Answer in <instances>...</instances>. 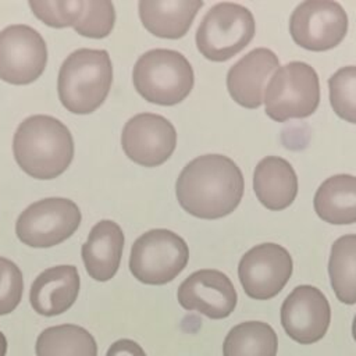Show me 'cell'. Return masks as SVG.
Listing matches in <instances>:
<instances>
[{
  "mask_svg": "<svg viewBox=\"0 0 356 356\" xmlns=\"http://www.w3.org/2000/svg\"><path fill=\"white\" fill-rule=\"evenodd\" d=\"M243 188L242 171L234 160L222 154H203L182 168L175 193L186 213L203 220H216L238 207Z\"/></svg>",
  "mask_w": 356,
  "mask_h": 356,
  "instance_id": "cell-1",
  "label": "cell"
},
{
  "mask_svg": "<svg viewBox=\"0 0 356 356\" xmlns=\"http://www.w3.org/2000/svg\"><path fill=\"white\" fill-rule=\"evenodd\" d=\"M13 153L28 175L53 179L70 167L74 159V139L60 120L36 114L18 125L13 138Z\"/></svg>",
  "mask_w": 356,
  "mask_h": 356,
  "instance_id": "cell-2",
  "label": "cell"
},
{
  "mask_svg": "<svg viewBox=\"0 0 356 356\" xmlns=\"http://www.w3.org/2000/svg\"><path fill=\"white\" fill-rule=\"evenodd\" d=\"M113 83V64L103 49H78L61 64L57 92L74 114H90L106 100Z\"/></svg>",
  "mask_w": 356,
  "mask_h": 356,
  "instance_id": "cell-3",
  "label": "cell"
},
{
  "mask_svg": "<svg viewBox=\"0 0 356 356\" xmlns=\"http://www.w3.org/2000/svg\"><path fill=\"white\" fill-rule=\"evenodd\" d=\"M132 82L145 100L160 106H174L191 93L195 76L192 65L182 53L153 49L136 60Z\"/></svg>",
  "mask_w": 356,
  "mask_h": 356,
  "instance_id": "cell-4",
  "label": "cell"
},
{
  "mask_svg": "<svg viewBox=\"0 0 356 356\" xmlns=\"http://www.w3.org/2000/svg\"><path fill=\"white\" fill-rule=\"evenodd\" d=\"M318 103V75L303 61H291L280 67L266 86V114L278 122L309 117Z\"/></svg>",
  "mask_w": 356,
  "mask_h": 356,
  "instance_id": "cell-5",
  "label": "cell"
},
{
  "mask_svg": "<svg viewBox=\"0 0 356 356\" xmlns=\"http://www.w3.org/2000/svg\"><path fill=\"white\" fill-rule=\"evenodd\" d=\"M254 31L249 8L238 3H217L204 14L196 31V46L207 60L227 61L250 43Z\"/></svg>",
  "mask_w": 356,
  "mask_h": 356,
  "instance_id": "cell-6",
  "label": "cell"
},
{
  "mask_svg": "<svg viewBox=\"0 0 356 356\" xmlns=\"http://www.w3.org/2000/svg\"><path fill=\"white\" fill-rule=\"evenodd\" d=\"M188 259V245L178 234L156 228L142 234L134 242L129 270L143 284L164 285L184 271Z\"/></svg>",
  "mask_w": 356,
  "mask_h": 356,
  "instance_id": "cell-7",
  "label": "cell"
},
{
  "mask_svg": "<svg viewBox=\"0 0 356 356\" xmlns=\"http://www.w3.org/2000/svg\"><path fill=\"white\" fill-rule=\"evenodd\" d=\"M82 220L79 207L65 197H46L29 204L15 222L18 239L31 248H51L68 239Z\"/></svg>",
  "mask_w": 356,
  "mask_h": 356,
  "instance_id": "cell-8",
  "label": "cell"
},
{
  "mask_svg": "<svg viewBox=\"0 0 356 356\" xmlns=\"http://www.w3.org/2000/svg\"><path fill=\"white\" fill-rule=\"evenodd\" d=\"M346 31L345 10L331 0H306L296 6L289 19L293 42L312 51H324L338 46Z\"/></svg>",
  "mask_w": 356,
  "mask_h": 356,
  "instance_id": "cell-9",
  "label": "cell"
},
{
  "mask_svg": "<svg viewBox=\"0 0 356 356\" xmlns=\"http://www.w3.org/2000/svg\"><path fill=\"white\" fill-rule=\"evenodd\" d=\"M46 64V42L36 29L15 24L0 32V79L28 85L43 74Z\"/></svg>",
  "mask_w": 356,
  "mask_h": 356,
  "instance_id": "cell-10",
  "label": "cell"
},
{
  "mask_svg": "<svg viewBox=\"0 0 356 356\" xmlns=\"http://www.w3.org/2000/svg\"><path fill=\"white\" fill-rule=\"evenodd\" d=\"M292 274L289 252L277 243H260L249 249L238 266V277L245 293L257 300L278 295Z\"/></svg>",
  "mask_w": 356,
  "mask_h": 356,
  "instance_id": "cell-11",
  "label": "cell"
},
{
  "mask_svg": "<svg viewBox=\"0 0 356 356\" xmlns=\"http://www.w3.org/2000/svg\"><path fill=\"white\" fill-rule=\"evenodd\" d=\"M124 153L143 167H157L167 161L177 146V131L163 115L140 113L129 118L121 134Z\"/></svg>",
  "mask_w": 356,
  "mask_h": 356,
  "instance_id": "cell-12",
  "label": "cell"
},
{
  "mask_svg": "<svg viewBox=\"0 0 356 356\" xmlns=\"http://www.w3.org/2000/svg\"><path fill=\"white\" fill-rule=\"evenodd\" d=\"M330 321V303L325 295L312 285L296 286L281 306V324L285 332L302 345L320 341Z\"/></svg>",
  "mask_w": 356,
  "mask_h": 356,
  "instance_id": "cell-13",
  "label": "cell"
},
{
  "mask_svg": "<svg viewBox=\"0 0 356 356\" xmlns=\"http://www.w3.org/2000/svg\"><path fill=\"white\" fill-rule=\"evenodd\" d=\"M177 298L189 310L220 320L228 317L236 306V291L231 280L218 270H199L179 285Z\"/></svg>",
  "mask_w": 356,
  "mask_h": 356,
  "instance_id": "cell-14",
  "label": "cell"
},
{
  "mask_svg": "<svg viewBox=\"0 0 356 356\" xmlns=\"http://www.w3.org/2000/svg\"><path fill=\"white\" fill-rule=\"evenodd\" d=\"M280 60L274 51L257 47L236 61L227 74V89L231 97L242 107L257 108L263 103V89Z\"/></svg>",
  "mask_w": 356,
  "mask_h": 356,
  "instance_id": "cell-15",
  "label": "cell"
},
{
  "mask_svg": "<svg viewBox=\"0 0 356 356\" xmlns=\"http://www.w3.org/2000/svg\"><path fill=\"white\" fill-rule=\"evenodd\" d=\"M79 274L75 266L61 264L42 271L32 282L29 300L33 310L46 317L67 312L79 293Z\"/></svg>",
  "mask_w": 356,
  "mask_h": 356,
  "instance_id": "cell-16",
  "label": "cell"
},
{
  "mask_svg": "<svg viewBox=\"0 0 356 356\" xmlns=\"http://www.w3.org/2000/svg\"><path fill=\"white\" fill-rule=\"evenodd\" d=\"M124 234L111 220H102L93 225L82 245V260L90 278L106 282L111 280L121 261Z\"/></svg>",
  "mask_w": 356,
  "mask_h": 356,
  "instance_id": "cell-17",
  "label": "cell"
},
{
  "mask_svg": "<svg viewBox=\"0 0 356 356\" xmlns=\"http://www.w3.org/2000/svg\"><path fill=\"white\" fill-rule=\"evenodd\" d=\"M202 0H140L139 17L143 26L154 36L179 39L189 31Z\"/></svg>",
  "mask_w": 356,
  "mask_h": 356,
  "instance_id": "cell-18",
  "label": "cell"
},
{
  "mask_svg": "<svg viewBox=\"0 0 356 356\" xmlns=\"http://www.w3.org/2000/svg\"><path fill=\"white\" fill-rule=\"evenodd\" d=\"M253 189L264 207L284 210L296 197L298 177L289 161L278 156H267L256 165Z\"/></svg>",
  "mask_w": 356,
  "mask_h": 356,
  "instance_id": "cell-19",
  "label": "cell"
},
{
  "mask_svg": "<svg viewBox=\"0 0 356 356\" xmlns=\"http://www.w3.org/2000/svg\"><path fill=\"white\" fill-rule=\"evenodd\" d=\"M314 210L330 224L356 222V177L338 174L327 178L314 195Z\"/></svg>",
  "mask_w": 356,
  "mask_h": 356,
  "instance_id": "cell-20",
  "label": "cell"
},
{
  "mask_svg": "<svg viewBox=\"0 0 356 356\" xmlns=\"http://www.w3.org/2000/svg\"><path fill=\"white\" fill-rule=\"evenodd\" d=\"M36 356H97L93 335L83 327L61 324L44 328L35 345Z\"/></svg>",
  "mask_w": 356,
  "mask_h": 356,
  "instance_id": "cell-21",
  "label": "cell"
},
{
  "mask_svg": "<svg viewBox=\"0 0 356 356\" xmlns=\"http://www.w3.org/2000/svg\"><path fill=\"white\" fill-rule=\"evenodd\" d=\"M278 339L271 325L243 321L232 327L222 343L224 356H277Z\"/></svg>",
  "mask_w": 356,
  "mask_h": 356,
  "instance_id": "cell-22",
  "label": "cell"
},
{
  "mask_svg": "<svg viewBox=\"0 0 356 356\" xmlns=\"http://www.w3.org/2000/svg\"><path fill=\"white\" fill-rule=\"evenodd\" d=\"M331 286L339 302L356 303V235L349 234L334 241L328 261Z\"/></svg>",
  "mask_w": 356,
  "mask_h": 356,
  "instance_id": "cell-23",
  "label": "cell"
},
{
  "mask_svg": "<svg viewBox=\"0 0 356 356\" xmlns=\"http://www.w3.org/2000/svg\"><path fill=\"white\" fill-rule=\"evenodd\" d=\"M330 103L335 114L356 124V65L339 68L328 79Z\"/></svg>",
  "mask_w": 356,
  "mask_h": 356,
  "instance_id": "cell-24",
  "label": "cell"
},
{
  "mask_svg": "<svg viewBox=\"0 0 356 356\" xmlns=\"http://www.w3.org/2000/svg\"><path fill=\"white\" fill-rule=\"evenodd\" d=\"M115 22L114 4L108 0H85L83 13L74 26L82 36L102 39L111 33Z\"/></svg>",
  "mask_w": 356,
  "mask_h": 356,
  "instance_id": "cell-25",
  "label": "cell"
},
{
  "mask_svg": "<svg viewBox=\"0 0 356 356\" xmlns=\"http://www.w3.org/2000/svg\"><path fill=\"white\" fill-rule=\"evenodd\" d=\"M29 7L32 13L51 28L75 26L83 13L85 0H54L36 1L31 0Z\"/></svg>",
  "mask_w": 356,
  "mask_h": 356,
  "instance_id": "cell-26",
  "label": "cell"
},
{
  "mask_svg": "<svg viewBox=\"0 0 356 356\" xmlns=\"http://www.w3.org/2000/svg\"><path fill=\"white\" fill-rule=\"evenodd\" d=\"M24 293V278L19 267L0 257V316L11 313L21 302Z\"/></svg>",
  "mask_w": 356,
  "mask_h": 356,
  "instance_id": "cell-27",
  "label": "cell"
},
{
  "mask_svg": "<svg viewBox=\"0 0 356 356\" xmlns=\"http://www.w3.org/2000/svg\"><path fill=\"white\" fill-rule=\"evenodd\" d=\"M106 356H146V353L138 342L124 338L111 343Z\"/></svg>",
  "mask_w": 356,
  "mask_h": 356,
  "instance_id": "cell-28",
  "label": "cell"
},
{
  "mask_svg": "<svg viewBox=\"0 0 356 356\" xmlns=\"http://www.w3.org/2000/svg\"><path fill=\"white\" fill-rule=\"evenodd\" d=\"M7 353V339L4 334L0 331V356H6Z\"/></svg>",
  "mask_w": 356,
  "mask_h": 356,
  "instance_id": "cell-29",
  "label": "cell"
},
{
  "mask_svg": "<svg viewBox=\"0 0 356 356\" xmlns=\"http://www.w3.org/2000/svg\"><path fill=\"white\" fill-rule=\"evenodd\" d=\"M352 334H353V338L356 341V316L353 318V324H352Z\"/></svg>",
  "mask_w": 356,
  "mask_h": 356,
  "instance_id": "cell-30",
  "label": "cell"
}]
</instances>
